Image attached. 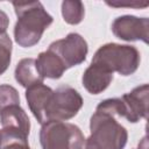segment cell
<instances>
[{
	"mask_svg": "<svg viewBox=\"0 0 149 149\" xmlns=\"http://www.w3.org/2000/svg\"><path fill=\"white\" fill-rule=\"evenodd\" d=\"M1 142H2V134H1V132H0V146H1Z\"/></svg>",
	"mask_w": 149,
	"mask_h": 149,
	"instance_id": "20",
	"label": "cell"
},
{
	"mask_svg": "<svg viewBox=\"0 0 149 149\" xmlns=\"http://www.w3.org/2000/svg\"><path fill=\"white\" fill-rule=\"evenodd\" d=\"M148 1L146 2H130V3H122V2H107V5L109 6H113V7H125V6H128V7H146L148 6Z\"/></svg>",
	"mask_w": 149,
	"mask_h": 149,
	"instance_id": "18",
	"label": "cell"
},
{
	"mask_svg": "<svg viewBox=\"0 0 149 149\" xmlns=\"http://www.w3.org/2000/svg\"><path fill=\"white\" fill-rule=\"evenodd\" d=\"M83 106L81 95L70 86H59L51 92L44 109V123L73 118ZM43 123V125H44Z\"/></svg>",
	"mask_w": 149,
	"mask_h": 149,
	"instance_id": "5",
	"label": "cell"
},
{
	"mask_svg": "<svg viewBox=\"0 0 149 149\" xmlns=\"http://www.w3.org/2000/svg\"><path fill=\"white\" fill-rule=\"evenodd\" d=\"M13 6L17 15L14 28L15 42L23 48L37 44L44 30L51 24L52 16L38 1L13 2Z\"/></svg>",
	"mask_w": 149,
	"mask_h": 149,
	"instance_id": "1",
	"label": "cell"
},
{
	"mask_svg": "<svg viewBox=\"0 0 149 149\" xmlns=\"http://www.w3.org/2000/svg\"><path fill=\"white\" fill-rule=\"evenodd\" d=\"M10 55H12V41L6 33L0 34V76L7 70L9 65Z\"/></svg>",
	"mask_w": 149,
	"mask_h": 149,
	"instance_id": "15",
	"label": "cell"
},
{
	"mask_svg": "<svg viewBox=\"0 0 149 149\" xmlns=\"http://www.w3.org/2000/svg\"><path fill=\"white\" fill-rule=\"evenodd\" d=\"M92 64L100 65L112 73L119 72L122 76H129L139 68L140 52L132 45L108 43L95 51Z\"/></svg>",
	"mask_w": 149,
	"mask_h": 149,
	"instance_id": "3",
	"label": "cell"
},
{
	"mask_svg": "<svg viewBox=\"0 0 149 149\" xmlns=\"http://www.w3.org/2000/svg\"><path fill=\"white\" fill-rule=\"evenodd\" d=\"M0 149H30V148L28 144V140L16 136L2 135V142Z\"/></svg>",
	"mask_w": 149,
	"mask_h": 149,
	"instance_id": "17",
	"label": "cell"
},
{
	"mask_svg": "<svg viewBox=\"0 0 149 149\" xmlns=\"http://www.w3.org/2000/svg\"><path fill=\"white\" fill-rule=\"evenodd\" d=\"M49 50L55 52L65 68L69 69L83 63L86 58L88 49L86 41L79 34L71 33L66 37L51 43Z\"/></svg>",
	"mask_w": 149,
	"mask_h": 149,
	"instance_id": "6",
	"label": "cell"
},
{
	"mask_svg": "<svg viewBox=\"0 0 149 149\" xmlns=\"http://www.w3.org/2000/svg\"><path fill=\"white\" fill-rule=\"evenodd\" d=\"M15 79L23 87H30L35 84L43 83V77L38 73L36 69L35 59L24 58L19 62L15 69Z\"/></svg>",
	"mask_w": 149,
	"mask_h": 149,
	"instance_id": "13",
	"label": "cell"
},
{
	"mask_svg": "<svg viewBox=\"0 0 149 149\" xmlns=\"http://www.w3.org/2000/svg\"><path fill=\"white\" fill-rule=\"evenodd\" d=\"M35 63L38 73L43 78L45 77L51 79L61 78L64 71L66 70L65 65L59 59V57L49 49L44 52H41L37 59H35Z\"/></svg>",
	"mask_w": 149,
	"mask_h": 149,
	"instance_id": "12",
	"label": "cell"
},
{
	"mask_svg": "<svg viewBox=\"0 0 149 149\" xmlns=\"http://www.w3.org/2000/svg\"><path fill=\"white\" fill-rule=\"evenodd\" d=\"M113 80V73L100 65L92 64L85 70L83 74V85L87 92L99 94L105 91Z\"/></svg>",
	"mask_w": 149,
	"mask_h": 149,
	"instance_id": "10",
	"label": "cell"
},
{
	"mask_svg": "<svg viewBox=\"0 0 149 149\" xmlns=\"http://www.w3.org/2000/svg\"><path fill=\"white\" fill-rule=\"evenodd\" d=\"M12 104H20L17 91L10 85H0V109Z\"/></svg>",
	"mask_w": 149,
	"mask_h": 149,
	"instance_id": "16",
	"label": "cell"
},
{
	"mask_svg": "<svg viewBox=\"0 0 149 149\" xmlns=\"http://www.w3.org/2000/svg\"><path fill=\"white\" fill-rule=\"evenodd\" d=\"M113 34L125 41L141 40L148 43L149 37V20L147 17H136L130 15L120 16L112 24Z\"/></svg>",
	"mask_w": 149,
	"mask_h": 149,
	"instance_id": "8",
	"label": "cell"
},
{
	"mask_svg": "<svg viewBox=\"0 0 149 149\" xmlns=\"http://www.w3.org/2000/svg\"><path fill=\"white\" fill-rule=\"evenodd\" d=\"M62 14L65 22L70 24H78L81 22L85 10L80 1H64L62 3Z\"/></svg>",
	"mask_w": 149,
	"mask_h": 149,
	"instance_id": "14",
	"label": "cell"
},
{
	"mask_svg": "<svg viewBox=\"0 0 149 149\" xmlns=\"http://www.w3.org/2000/svg\"><path fill=\"white\" fill-rule=\"evenodd\" d=\"M8 23H9V20H8V16L5 12L0 10V34H5L7 27H8Z\"/></svg>",
	"mask_w": 149,
	"mask_h": 149,
	"instance_id": "19",
	"label": "cell"
},
{
	"mask_svg": "<svg viewBox=\"0 0 149 149\" xmlns=\"http://www.w3.org/2000/svg\"><path fill=\"white\" fill-rule=\"evenodd\" d=\"M148 93L149 87L147 84H143L121 98L126 108L125 119L129 122H137L141 118H148Z\"/></svg>",
	"mask_w": 149,
	"mask_h": 149,
	"instance_id": "9",
	"label": "cell"
},
{
	"mask_svg": "<svg viewBox=\"0 0 149 149\" xmlns=\"http://www.w3.org/2000/svg\"><path fill=\"white\" fill-rule=\"evenodd\" d=\"M52 90L45 86L43 83L35 84L27 88L26 99L28 101L29 108L33 112L34 116L37 119L40 123H44V109L47 101L51 94Z\"/></svg>",
	"mask_w": 149,
	"mask_h": 149,
	"instance_id": "11",
	"label": "cell"
},
{
	"mask_svg": "<svg viewBox=\"0 0 149 149\" xmlns=\"http://www.w3.org/2000/svg\"><path fill=\"white\" fill-rule=\"evenodd\" d=\"M139 149H141V148H139Z\"/></svg>",
	"mask_w": 149,
	"mask_h": 149,
	"instance_id": "21",
	"label": "cell"
},
{
	"mask_svg": "<svg viewBox=\"0 0 149 149\" xmlns=\"http://www.w3.org/2000/svg\"><path fill=\"white\" fill-rule=\"evenodd\" d=\"M0 121L2 125V135L16 136L24 140L28 139L30 122L20 104H12L0 109Z\"/></svg>",
	"mask_w": 149,
	"mask_h": 149,
	"instance_id": "7",
	"label": "cell"
},
{
	"mask_svg": "<svg viewBox=\"0 0 149 149\" xmlns=\"http://www.w3.org/2000/svg\"><path fill=\"white\" fill-rule=\"evenodd\" d=\"M40 141L43 149H84L85 144L80 129L63 121L44 123L40 133Z\"/></svg>",
	"mask_w": 149,
	"mask_h": 149,
	"instance_id": "4",
	"label": "cell"
},
{
	"mask_svg": "<svg viewBox=\"0 0 149 149\" xmlns=\"http://www.w3.org/2000/svg\"><path fill=\"white\" fill-rule=\"evenodd\" d=\"M91 134L84 149H123L128 133L116 119L107 113L95 111L90 121Z\"/></svg>",
	"mask_w": 149,
	"mask_h": 149,
	"instance_id": "2",
	"label": "cell"
}]
</instances>
